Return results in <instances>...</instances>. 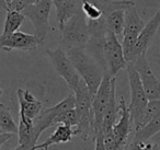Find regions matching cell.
Instances as JSON below:
<instances>
[{
    "label": "cell",
    "mask_w": 160,
    "mask_h": 150,
    "mask_svg": "<svg viewBox=\"0 0 160 150\" xmlns=\"http://www.w3.org/2000/svg\"><path fill=\"white\" fill-rule=\"evenodd\" d=\"M120 114V104L116 101V78L114 77L112 79V92L110 98L109 104L105 110L104 119H103V127L102 132L113 129L114 125L116 124Z\"/></svg>",
    "instance_id": "ac0fdd59"
},
{
    "label": "cell",
    "mask_w": 160,
    "mask_h": 150,
    "mask_svg": "<svg viewBox=\"0 0 160 150\" xmlns=\"http://www.w3.org/2000/svg\"><path fill=\"white\" fill-rule=\"evenodd\" d=\"M36 150H48V149H46V148H38V149H36Z\"/></svg>",
    "instance_id": "1f68e13d"
},
{
    "label": "cell",
    "mask_w": 160,
    "mask_h": 150,
    "mask_svg": "<svg viewBox=\"0 0 160 150\" xmlns=\"http://www.w3.org/2000/svg\"><path fill=\"white\" fill-rule=\"evenodd\" d=\"M10 150H27L25 149L23 146H20V145H18L17 147H14V148H12V149H10Z\"/></svg>",
    "instance_id": "4dcf8cb0"
},
{
    "label": "cell",
    "mask_w": 160,
    "mask_h": 150,
    "mask_svg": "<svg viewBox=\"0 0 160 150\" xmlns=\"http://www.w3.org/2000/svg\"><path fill=\"white\" fill-rule=\"evenodd\" d=\"M88 1L94 3L103 12L104 18L114 11L127 10L128 8L136 6L135 1L133 0H88Z\"/></svg>",
    "instance_id": "ffe728a7"
},
{
    "label": "cell",
    "mask_w": 160,
    "mask_h": 150,
    "mask_svg": "<svg viewBox=\"0 0 160 150\" xmlns=\"http://www.w3.org/2000/svg\"><path fill=\"white\" fill-rule=\"evenodd\" d=\"M45 54L48 57L49 62L53 66V68L55 69L57 75L65 80V82L69 87V89L72 90L73 92L77 89V87L79 86V82L81 80V78H80L78 71L76 70L71 60L69 59L67 53L62 47L58 46L54 51L47 49L45 52Z\"/></svg>",
    "instance_id": "9c48e42d"
},
{
    "label": "cell",
    "mask_w": 160,
    "mask_h": 150,
    "mask_svg": "<svg viewBox=\"0 0 160 150\" xmlns=\"http://www.w3.org/2000/svg\"><path fill=\"white\" fill-rule=\"evenodd\" d=\"M73 137H76V134L75 129H72V127L67 125H58L56 127L55 132L48 138L45 139V141H43L40 145H36L34 150L38 149V148H46V149H48V147H51L53 145L66 143L68 141H70Z\"/></svg>",
    "instance_id": "d6986e66"
},
{
    "label": "cell",
    "mask_w": 160,
    "mask_h": 150,
    "mask_svg": "<svg viewBox=\"0 0 160 150\" xmlns=\"http://www.w3.org/2000/svg\"><path fill=\"white\" fill-rule=\"evenodd\" d=\"M17 97L19 101V113L24 114L28 118L34 121L43 111L42 102L38 101L29 90L18 89Z\"/></svg>",
    "instance_id": "9a60e30c"
},
{
    "label": "cell",
    "mask_w": 160,
    "mask_h": 150,
    "mask_svg": "<svg viewBox=\"0 0 160 150\" xmlns=\"http://www.w3.org/2000/svg\"><path fill=\"white\" fill-rule=\"evenodd\" d=\"M76 97V112H77L79 123L75 129L76 137L79 136L85 141H87L91 136L94 139V127H93V112L92 103L94 95L89 90L88 86L82 79L80 80L79 86L75 91Z\"/></svg>",
    "instance_id": "7a4b0ae2"
},
{
    "label": "cell",
    "mask_w": 160,
    "mask_h": 150,
    "mask_svg": "<svg viewBox=\"0 0 160 150\" xmlns=\"http://www.w3.org/2000/svg\"><path fill=\"white\" fill-rule=\"evenodd\" d=\"M118 104H120V114H118V122L113 127V132L114 135H115L118 147L125 148L127 140L129 138V135H131L132 128H134V126L128 106L126 105L125 100L123 98L120 99Z\"/></svg>",
    "instance_id": "4fadbf2b"
},
{
    "label": "cell",
    "mask_w": 160,
    "mask_h": 150,
    "mask_svg": "<svg viewBox=\"0 0 160 150\" xmlns=\"http://www.w3.org/2000/svg\"><path fill=\"white\" fill-rule=\"evenodd\" d=\"M158 115H160V100L149 101V104H148V106H147L146 113H145V116H144V118H142V127L146 125L147 123H149L153 117L158 116Z\"/></svg>",
    "instance_id": "484cf974"
},
{
    "label": "cell",
    "mask_w": 160,
    "mask_h": 150,
    "mask_svg": "<svg viewBox=\"0 0 160 150\" xmlns=\"http://www.w3.org/2000/svg\"><path fill=\"white\" fill-rule=\"evenodd\" d=\"M103 59L104 70L112 78H114L122 69H126L128 62L124 56L122 43L118 38L112 32H108L103 45Z\"/></svg>",
    "instance_id": "ba28073f"
},
{
    "label": "cell",
    "mask_w": 160,
    "mask_h": 150,
    "mask_svg": "<svg viewBox=\"0 0 160 150\" xmlns=\"http://www.w3.org/2000/svg\"><path fill=\"white\" fill-rule=\"evenodd\" d=\"M145 150H160V146L157 145V143L146 142V145H145Z\"/></svg>",
    "instance_id": "f546056e"
},
{
    "label": "cell",
    "mask_w": 160,
    "mask_h": 150,
    "mask_svg": "<svg viewBox=\"0 0 160 150\" xmlns=\"http://www.w3.org/2000/svg\"><path fill=\"white\" fill-rule=\"evenodd\" d=\"M133 65L139 75L144 90L149 101L160 100V81L153 73L152 69L147 60L146 54L139 56L133 62Z\"/></svg>",
    "instance_id": "8fae6325"
},
{
    "label": "cell",
    "mask_w": 160,
    "mask_h": 150,
    "mask_svg": "<svg viewBox=\"0 0 160 150\" xmlns=\"http://www.w3.org/2000/svg\"><path fill=\"white\" fill-rule=\"evenodd\" d=\"M125 11L126 10H118L105 17V25L108 31L114 33L116 36L123 35V32H124Z\"/></svg>",
    "instance_id": "cb8c5ba5"
},
{
    "label": "cell",
    "mask_w": 160,
    "mask_h": 150,
    "mask_svg": "<svg viewBox=\"0 0 160 150\" xmlns=\"http://www.w3.org/2000/svg\"><path fill=\"white\" fill-rule=\"evenodd\" d=\"M19 145L27 150H34L38 143L34 141V122L24 114L19 113Z\"/></svg>",
    "instance_id": "e0dca14e"
},
{
    "label": "cell",
    "mask_w": 160,
    "mask_h": 150,
    "mask_svg": "<svg viewBox=\"0 0 160 150\" xmlns=\"http://www.w3.org/2000/svg\"><path fill=\"white\" fill-rule=\"evenodd\" d=\"M41 42L34 34H28L18 31L7 38H0V46L3 52H11L13 49L23 52H34L38 49Z\"/></svg>",
    "instance_id": "7c38bea8"
},
{
    "label": "cell",
    "mask_w": 160,
    "mask_h": 150,
    "mask_svg": "<svg viewBox=\"0 0 160 150\" xmlns=\"http://www.w3.org/2000/svg\"><path fill=\"white\" fill-rule=\"evenodd\" d=\"M83 0H53L56 8V21L62 28L68 20L82 11Z\"/></svg>",
    "instance_id": "2e32d148"
},
{
    "label": "cell",
    "mask_w": 160,
    "mask_h": 150,
    "mask_svg": "<svg viewBox=\"0 0 160 150\" xmlns=\"http://www.w3.org/2000/svg\"><path fill=\"white\" fill-rule=\"evenodd\" d=\"M159 132H160V115H158V116L153 117L145 126H142V128L136 130L132 141H134V142L146 143L151 137H153Z\"/></svg>",
    "instance_id": "44dd1931"
},
{
    "label": "cell",
    "mask_w": 160,
    "mask_h": 150,
    "mask_svg": "<svg viewBox=\"0 0 160 150\" xmlns=\"http://www.w3.org/2000/svg\"><path fill=\"white\" fill-rule=\"evenodd\" d=\"M126 71L127 77H128L129 92H131V103L128 105V110L131 113L134 130L136 132L142 127V118H144L147 106L149 104V100L144 90L139 75L134 65L128 64Z\"/></svg>",
    "instance_id": "277c9868"
},
{
    "label": "cell",
    "mask_w": 160,
    "mask_h": 150,
    "mask_svg": "<svg viewBox=\"0 0 160 150\" xmlns=\"http://www.w3.org/2000/svg\"><path fill=\"white\" fill-rule=\"evenodd\" d=\"M82 12L88 21H98L104 18L103 12L94 3L87 0H83L82 2Z\"/></svg>",
    "instance_id": "d4e9b609"
},
{
    "label": "cell",
    "mask_w": 160,
    "mask_h": 150,
    "mask_svg": "<svg viewBox=\"0 0 160 150\" xmlns=\"http://www.w3.org/2000/svg\"><path fill=\"white\" fill-rule=\"evenodd\" d=\"M13 136V134H8V132H0V138H1V147H3V145L6 143V141L9 140L11 137Z\"/></svg>",
    "instance_id": "f1b7e54d"
},
{
    "label": "cell",
    "mask_w": 160,
    "mask_h": 150,
    "mask_svg": "<svg viewBox=\"0 0 160 150\" xmlns=\"http://www.w3.org/2000/svg\"><path fill=\"white\" fill-rule=\"evenodd\" d=\"M87 1H88V0H87Z\"/></svg>",
    "instance_id": "d6a6232c"
},
{
    "label": "cell",
    "mask_w": 160,
    "mask_h": 150,
    "mask_svg": "<svg viewBox=\"0 0 160 150\" xmlns=\"http://www.w3.org/2000/svg\"><path fill=\"white\" fill-rule=\"evenodd\" d=\"M96 147H94V150H107V147L104 145V137H103V132H99L96 136Z\"/></svg>",
    "instance_id": "4316f807"
},
{
    "label": "cell",
    "mask_w": 160,
    "mask_h": 150,
    "mask_svg": "<svg viewBox=\"0 0 160 150\" xmlns=\"http://www.w3.org/2000/svg\"><path fill=\"white\" fill-rule=\"evenodd\" d=\"M24 19L25 17L22 12L13 11V10L7 11V17H6L5 27H3L1 38H7V36L18 32L20 27L22 25Z\"/></svg>",
    "instance_id": "603a6c76"
},
{
    "label": "cell",
    "mask_w": 160,
    "mask_h": 150,
    "mask_svg": "<svg viewBox=\"0 0 160 150\" xmlns=\"http://www.w3.org/2000/svg\"><path fill=\"white\" fill-rule=\"evenodd\" d=\"M66 53L80 78L86 82L89 90L94 95L98 92L99 87L104 78L105 71L103 67L88 53L86 48H71L66 51Z\"/></svg>",
    "instance_id": "6da1fadb"
},
{
    "label": "cell",
    "mask_w": 160,
    "mask_h": 150,
    "mask_svg": "<svg viewBox=\"0 0 160 150\" xmlns=\"http://www.w3.org/2000/svg\"><path fill=\"white\" fill-rule=\"evenodd\" d=\"M159 27H160V8L156 11V13L152 16V18L146 23L142 33L138 36L137 43H136V46H135V51H134V62L139 56L147 53V49L150 46L151 41L155 38Z\"/></svg>",
    "instance_id": "5bb4252c"
},
{
    "label": "cell",
    "mask_w": 160,
    "mask_h": 150,
    "mask_svg": "<svg viewBox=\"0 0 160 150\" xmlns=\"http://www.w3.org/2000/svg\"><path fill=\"white\" fill-rule=\"evenodd\" d=\"M59 31L62 41L60 47L65 52L71 48H86L89 43V25L82 11L67 21L62 28H59Z\"/></svg>",
    "instance_id": "3957f363"
},
{
    "label": "cell",
    "mask_w": 160,
    "mask_h": 150,
    "mask_svg": "<svg viewBox=\"0 0 160 150\" xmlns=\"http://www.w3.org/2000/svg\"><path fill=\"white\" fill-rule=\"evenodd\" d=\"M145 145H146V143L134 142V141H132V142L129 143L128 150H145Z\"/></svg>",
    "instance_id": "83f0119b"
},
{
    "label": "cell",
    "mask_w": 160,
    "mask_h": 150,
    "mask_svg": "<svg viewBox=\"0 0 160 150\" xmlns=\"http://www.w3.org/2000/svg\"><path fill=\"white\" fill-rule=\"evenodd\" d=\"M112 79L113 78L105 72L104 78L99 87L98 92L93 97L92 112H93V127H94V139L99 132H102L103 119H104L105 110L109 104L112 92Z\"/></svg>",
    "instance_id": "30bf717a"
},
{
    "label": "cell",
    "mask_w": 160,
    "mask_h": 150,
    "mask_svg": "<svg viewBox=\"0 0 160 150\" xmlns=\"http://www.w3.org/2000/svg\"><path fill=\"white\" fill-rule=\"evenodd\" d=\"M146 23L144 22L135 7H131L125 11V28L123 32V49L125 59L128 64L134 62V51L138 36L142 33Z\"/></svg>",
    "instance_id": "8992f818"
},
{
    "label": "cell",
    "mask_w": 160,
    "mask_h": 150,
    "mask_svg": "<svg viewBox=\"0 0 160 150\" xmlns=\"http://www.w3.org/2000/svg\"><path fill=\"white\" fill-rule=\"evenodd\" d=\"M53 0H40L38 2L27 7L22 11L25 18L30 20V22L34 27V35L38 38L42 44L46 38L47 34L52 31V27L49 24V14H51Z\"/></svg>",
    "instance_id": "52a82bcc"
},
{
    "label": "cell",
    "mask_w": 160,
    "mask_h": 150,
    "mask_svg": "<svg viewBox=\"0 0 160 150\" xmlns=\"http://www.w3.org/2000/svg\"><path fill=\"white\" fill-rule=\"evenodd\" d=\"M0 132L13 135L19 132V125H17L11 111L5 103H0Z\"/></svg>",
    "instance_id": "7402d4cb"
},
{
    "label": "cell",
    "mask_w": 160,
    "mask_h": 150,
    "mask_svg": "<svg viewBox=\"0 0 160 150\" xmlns=\"http://www.w3.org/2000/svg\"><path fill=\"white\" fill-rule=\"evenodd\" d=\"M76 108L75 93H69L64 100L58 102L54 106L44 108L41 114L34 119V141L38 143V140L43 132L53 126H58L60 124V117L65 112L73 110Z\"/></svg>",
    "instance_id": "5b68a950"
}]
</instances>
